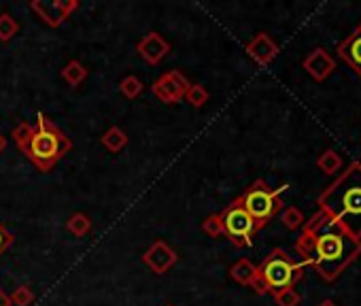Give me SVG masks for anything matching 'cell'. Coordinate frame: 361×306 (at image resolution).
Masks as SVG:
<instances>
[{
    "instance_id": "6da1fadb",
    "label": "cell",
    "mask_w": 361,
    "mask_h": 306,
    "mask_svg": "<svg viewBox=\"0 0 361 306\" xmlns=\"http://www.w3.org/2000/svg\"><path fill=\"white\" fill-rule=\"evenodd\" d=\"M11 136H13V143L17 145V149L41 172L54 170V166L62 158H66V153H70V149H72V141L45 113L36 115L34 125L26 123V121L15 125Z\"/></svg>"
},
{
    "instance_id": "7a4b0ae2",
    "label": "cell",
    "mask_w": 361,
    "mask_h": 306,
    "mask_svg": "<svg viewBox=\"0 0 361 306\" xmlns=\"http://www.w3.org/2000/svg\"><path fill=\"white\" fill-rule=\"evenodd\" d=\"M359 255H361V238L347 232L333 219H327L325 225L317 232L315 249H312L310 258L306 260V266H312L323 280L333 283Z\"/></svg>"
},
{
    "instance_id": "3957f363",
    "label": "cell",
    "mask_w": 361,
    "mask_h": 306,
    "mask_svg": "<svg viewBox=\"0 0 361 306\" xmlns=\"http://www.w3.org/2000/svg\"><path fill=\"white\" fill-rule=\"evenodd\" d=\"M319 209L361 238V162H353L317 198Z\"/></svg>"
},
{
    "instance_id": "277c9868",
    "label": "cell",
    "mask_w": 361,
    "mask_h": 306,
    "mask_svg": "<svg viewBox=\"0 0 361 306\" xmlns=\"http://www.w3.org/2000/svg\"><path fill=\"white\" fill-rule=\"evenodd\" d=\"M304 268H306L304 262H296L285 249L276 247L257 266V274L251 283V289L259 296H266L287 287H296V283L304 276Z\"/></svg>"
},
{
    "instance_id": "5b68a950",
    "label": "cell",
    "mask_w": 361,
    "mask_h": 306,
    "mask_svg": "<svg viewBox=\"0 0 361 306\" xmlns=\"http://www.w3.org/2000/svg\"><path fill=\"white\" fill-rule=\"evenodd\" d=\"M287 190V185H281L276 190L268 187V183L263 178H257L253 181L245 194H240L238 200L245 207V211L253 217L257 229L266 227L285 207H283V192Z\"/></svg>"
},
{
    "instance_id": "8992f818",
    "label": "cell",
    "mask_w": 361,
    "mask_h": 306,
    "mask_svg": "<svg viewBox=\"0 0 361 306\" xmlns=\"http://www.w3.org/2000/svg\"><path fill=\"white\" fill-rule=\"evenodd\" d=\"M221 221H223V232L226 238L238 247V249H245L253 245V236L257 232V225L253 221V217L245 211V207L240 204V200H232L228 207L219 213Z\"/></svg>"
},
{
    "instance_id": "52a82bcc",
    "label": "cell",
    "mask_w": 361,
    "mask_h": 306,
    "mask_svg": "<svg viewBox=\"0 0 361 306\" xmlns=\"http://www.w3.org/2000/svg\"><path fill=\"white\" fill-rule=\"evenodd\" d=\"M189 85H191L189 79L181 70H168L160 79H155V83L151 85V92L164 105H177V102L185 98V92L189 90Z\"/></svg>"
},
{
    "instance_id": "ba28073f",
    "label": "cell",
    "mask_w": 361,
    "mask_h": 306,
    "mask_svg": "<svg viewBox=\"0 0 361 306\" xmlns=\"http://www.w3.org/2000/svg\"><path fill=\"white\" fill-rule=\"evenodd\" d=\"M81 7L79 0H54V3H43V0H30V9L52 28L60 26Z\"/></svg>"
},
{
    "instance_id": "9c48e42d",
    "label": "cell",
    "mask_w": 361,
    "mask_h": 306,
    "mask_svg": "<svg viewBox=\"0 0 361 306\" xmlns=\"http://www.w3.org/2000/svg\"><path fill=\"white\" fill-rule=\"evenodd\" d=\"M142 262L151 272L155 274H166L171 270L177 262H179V255L177 251L168 245L166 241H155L147 251L142 253Z\"/></svg>"
},
{
    "instance_id": "30bf717a",
    "label": "cell",
    "mask_w": 361,
    "mask_h": 306,
    "mask_svg": "<svg viewBox=\"0 0 361 306\" xmlns=\"http://www.w3.org/2000/svg\"><path fill=\"white\" fill-rule=\"evenodd\" d=\"M247 56L257 64V66H270L276 56H278V43L268 34V32H257L247 45H245Z\"/></svg>"
},
{
    "instance_id": "8fae6325",
    "label": "cell",
    "mask_w": 361,
    "mask_h": 306,
    "mask_svg": "<svg viewBox=\"0 0 361 306\" xmlns=\"http://www.w3.org/2000/svg\"><path fill=\"white\" fill-rule=\"evenodd\" d=\"M302 68L308 72V76H310L312 81L323 83L327 76L336 70V60L329 56V51L325 47H317V49H312L310 54L304 58Z\"/></svg>"
},
{
    "instance_id": "7c38bea8",
    "label": "cell",
    "mask_w": 361,
    "mask_h": 306,
    "mask_svg": "<svg viewBox=\"0 0 361 306\" xmlns=\"http://www.w3.org/2000/svg\"><path fill=\"white\" fill-rule=\"evenodd\" d=\"M136 51L147 64L157 66L164 62L168 54H171V43H168L160 32H147L136 43Z\"/></svg>"
},
{
    "instance_id": "4fadbf2b",
    "label": "cell",
    "mask_w": 361,
    "mask_h": 306,
    "mask_svg": "<svg viewBox=\"0 0 361 306\" xmlns=\"http://www.w3.org/2000/svg\"><path fill=\"white\" fill-rule=\"evenodd\" d=\"M336 54L355 70L357 76H361V23H357V28L344 41H340Z\"/></svg>"
},
{
    "instance_id": "5bb4252c",
    "label": "cell",
    "mask_w": 361,
    "mask_h": 306,
    "mask_svg": "<svg viewBox=\"0 0 361 306\" xmlns=\"http://www.w3.org/2000/svg\"><path fill=\"white\" fill-rule=\"evenodd\" d=\"M100 143H102V147H105L107 151H111V153H122V151L128 147L130 139H128V134H126L124 127H119V125H111L109 130L102 134Z\"/></svg>"
},
{
    "instance_id": "9a60e30c",
    "label": "cell",
    "mask_w": 361,
    "mask_h": 306,
    "mask_svg": "<svg viewBox=\"0 0 361 306\" xmlns=\"http://www.w3.org/2000/svg\"><path fill=\"white\" fill-rule=\"evenodd\" d=\"M255 274H257V266L247 260V258H240L232 268H230V276L232 280H236L238 285H247L251 287V283L255 280Z\"/></svg>"
},
{
    "instance_id": "2e32d148",
    "label": "cell",
    "mask_w": 361,
    "mask_h": 306,
    "mask_svg": "<svg viewBox=\"0 0 361 306\" xmlns=\"http://www.w3.org/2000/svg\"><path fill=\"white\" fill-rule=\"evenodd\" d=\"M62 79L70 85V88H79L85 79H87V68L79 62V60H70L64 68H62Z\"/></svg>"
},
{
    "instance_id": "e0dca14e",
    "label": "cell",
    "mask_w": 361,
    "mask_h": 306,
    "mask_svg": "<svg viewBox=\"0 0 361 306\" xmlns=\"http://www.w3.org/2000/svg\"><path fill=\"white\" fill-rule=\"evenodd\" d=\"M317 168L323 174H327V176L340 174V170H342V158L333 149H325L321 156L317 158Z\"/></svg>"
},
{
    "instance_id": "ac0fdd59",
    "label": "cell",
    "mask_w": 361,
    "mask_h": 306,
    "mask_svg": "<svg viewBox=\"0 0 361 306\" xmlns=\"http://www.w3.org/2000/svg\"><path fill=\"white\" fill-rule=\"evenodd\" d=\"M317 232H319V229H310V227L302 225L300 238L296 241V253L300 255L304 264H306V260L310 258L312 249H315V238H317Z\"/></svg>"
},
{
    "instance_id": "d6986e66",
    "label": "cell",
    "mask_w": 361,
    "mask_h": 306,
    "mask_svg": "<svg viewBox=\"0 0 361 306\" xmlns=\"http://www.w3.org/2000/svg\"><path fill=\"white\" fill-rule=\"evenodd\" d=\"M66 229L72 236H87L91 232V219L85 213H72L66 219Z\"/></svg>"
},
{
    "instance_id": "ffe728a7",
    "label": "cell",
    "mask_w": 361,
    "mask_h": 306,
    "mask_svg": "<svg viewBox=\"0 0 361 306\" xmlns=\"http://www.w3.org/2000/svg\"><path fill=\"white\" fill-rule=\"evenodd\" d=\"M278 217H281V223L287 227V229H292V232H296V229H302V225L306 223V217H304V213L298 209V207H285L281 213H278Z\"/></svg>"
},
{
    "instance_id": "44dd1931",
    "label": "cell",
    "mask_w": 361,
    "mask_h": 306,
    "mask_svg": "<svg viewBox=\"0 0 361 306\" xmlns=\"http://www.w3.org/2000/svg\"><path fill=\"white\" fill-rule=\"evenodd\" d=\"M208 90L204 88V85H200V83H191L189 85V90L185 92V100L189 102L191 107L194 109H202L206 102H208Z\"/></svg>"
},
{
    "instance_id": "7402d4cb",
    "label": "cell",
    "mask_w": 361,
    "mask_h": 306,
    "mask_svg": "<svg viewBox=\"0 0 361 306\" xmlns=\"http://www.w3.org/2000/svg\"><path fill=\"white\" fill-rule=\"evenodd\" d=\"M17 32H19V23L15 21V17L11 13L0 15V41L9 43L17 37Z\"/></svg>"
},
{
    "instance_id": "603a6c76",
    "label": "cell",
    "mask_w": 361,
    "mask_h": 306,
    "mask_svg": "<svg viewBox=\"0 0 361 306\" xmlns=\"http://www.w3.org/2000/svg\"><path fill=\"white\" fill-rule=\"evenodd\" d=\"M119 92H122L126 98L134 100V98H138L144 92V85H142V81L138 79V76L128 74V76H124V79H122V83H119Z\"/></svg>"
},
{
    "instance_id": "cb8c5ba5",
    "label": "cell",
    "mask_w": 361,
    "mask_h": 306,
    "mask_svg": "<svg viewBox=\"0 0 361 306\" xmlns=\"http://www.w3.org/2000/svg\"><path fill=\"white\" fill-rule=\"evenodd\" d=\"M202 232H204V234H208L210 238H221V236H226V232H223V221H221V215H219V213H212V215H208V217L202 221Z\"/></svg>"
},
{
    "instance_id": "d4e9b609",
    "label": "cell",
    "mask_w": 361,
    "mask_h": 306,
    "mask_svg": "<svg viewBox=\"0 0 361 306\" xmlns=\"http://www.w3.org/2000/svg\"><path fill=\"white\" fill-rule=\"evenodd\" d=\"M11 306H30L34 302V292L30 285H17L11 294H9Z\"/></svg>"
},
{
    "instance_id": "484cf974",
    "label": "cell",
    "mask_w": 361,
    "mask_h": 306,
    "mask_svg": "<svg viewBox=\"0 0 361 306\" xmlns=\"http://www.w3.org/2000/svg\"><path fill=\"white\" fill-rule=\"evenodd\" d=\"M276 306H300L302 304V296L296 287H287V289H281L276 294H272Z\"/></svg>"
},
{
    "instance_id": "4316f807",
    "label": "cell",
    "mask_w": 361,
    "mask_h": 306,
    "mask_svg": "<svg viewBox=\"0 0 361 306\" xmlns=\"http://www.w3.org/2000/svg\"><path fill=\"white\" fill-rule=\"evenodd\" d=\"M13 241H15V236L9 232V229L3 223H0V255H3L13 245Z\"/></svg>"
},
{
    "instance_id": "83f0119b",
    "label": "cell",
    "mask_w": 361,
    "mask_h": 306,
    "mask_svg": "<svg viewBox=\"0 0 361 306\" xmlns=\"http://www.w3.org/2000/svg\"><path fill=\"white\" fill-rule=\"evenodd\" d=\"M0 306H11L9 294H5V289H0Z\"/></svg>"
},
{
    "instance_id": "f1b7e54d",
    "label": "cell",
    "mask_w": 361,
    "mask_h": 306,
    "mask_svg": "<svg viewBox=\"0 0 361 306\" xmlns=\"http://www.w3.org/2000/svg\"><path fill=\"white\" fill-rule=\"evenodd\" d=\"M7 149V136H3V132H0V153H3Z\"/></svg>"
},
{
    "instance_id": "f546056e",
    "label": "cell",
    "mask_w": 361,
    "mask_h": 306,
    "mask_svg": "<svg viewBox=\"0 0 361 306\" xmlns=\"http://www.w3.org/2000/svg\"><path fill=\"white\" fill-rule=\"evenodd\" d=\"M317 306H338V304H336L333 300H321V302H319Z\"/></svg>"
},
{
    "instance_id": "4dcf8cb0",
    "label": "cell",
    "mask_w": 361,
    "mask_h": 306,
    "mask_svg": "<svg viewBox=\"0 0 361 306\" xmlns=\"http://www.w3.org/2000/svg\"><path fill=\"white\" fill-rule=\"evenodd\" d=\"M164 306H175V304H164Z\"/></svg>"
}]
</instances>
